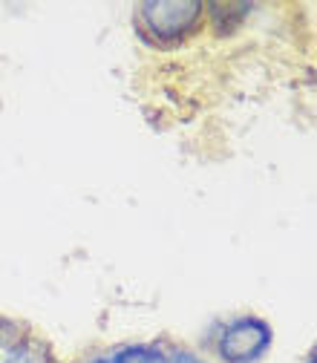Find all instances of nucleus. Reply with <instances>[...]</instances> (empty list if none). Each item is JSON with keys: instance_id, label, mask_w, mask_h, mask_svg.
Here are the masks:
<instances>
[{"instance_id": "3", "label": "nucleus", "mask_w": 317, "mask_h": 363, "mask_svg": "<svg viewBox=\"0 0 317 363\" xmlns=\"http://www.w3.org/2000/svg\"><path fill=\"white\" fill-rule=\"evenodd\" d=\"M167 354L159 352L156 346H145V343H135V346H121V349H113L110 354L104 357H96L89 363H165Z\"/></svg>"}, {"instance_id": "5", "label": "nucleus", "mask_w": 317, "mask_h": 363, "mask_svg": "<svg viewBox=\"0 0 317 363\" xmlns=\"http://www.w3.org/2000/svg\"><path fill=\"white\" fill-rule=\"evenodd\" d=\"M251 9H254L251 4H213L211 6V21H213L219 35H231L245 21V15Z\"/></svg>"}, {"instance_id": "4", "label": "nucleus", "mask_w": 317, "mask_h": 363, "mask_svg": "<svg viewBox=\"0 0 317 363\" xmlns=\"http://www.w3.org/2000/svg\"><path fill=\"white\" fill-rule=\"evenodd\" d=\"M4 363H55V352L40 337H23L15 349H9Z\"/></svg>"}, {"instance_id": "1", "label": "nucleus", "mask_w": 317, "mask_h": 363, "mask_svg": "<svg viewBox=\"0 0 317 363\" xmlns=\"http://www.w3.org/2000/svg\"><path fill=\"white\" fill-rule=\"evenodd\" d=\"M142 23L162 43H179L191 38L205 18V4L199 0H148L139 6Z\"/></svg>"}, {"instance_id": "6", "label": "nucleus", "mask_w": 317, "mask_h": 363, "mask_svg": "<svg viewBox=\"0 0 317 363\" xmlns=\"http://www.w3.org/2000/svg\"><path fill=\"white\" fill-rule=\"evenodd\" d=\"M23 340V326L18 320H12V317L0 314V349H15L18 343Z\"/></svg>"}, {"instance_id": "7", "label": "nucleus", "mask_w": 317, "mask_h": 363, "mask_svg": "<svg viewBox=\"0 0 317 363\" xmlns=\"http://www.w3.org/2000/svg\"><path fill=\"white\" fill-rule=\"evenodd\" d=\"M165 363H208V360H202L196 352H191V349H179V352H173Z\"/></svg>"}, {"instance_id": "2", "label": "nucleus", "mask_w": 317, "mask_h": 363, "mask_svg": "<svg viewBox=\"0 0 317 363\" xmlns=\"http://www.w3.org/2000/svg\"><path fill=\"white\" fill-rule=\"evenodd\" d=\"M271 340H274V332H271L268 320L243 314L222 329L216 340V354L222 363H257L271 349Z\"/></svg>"}]
</instances>
